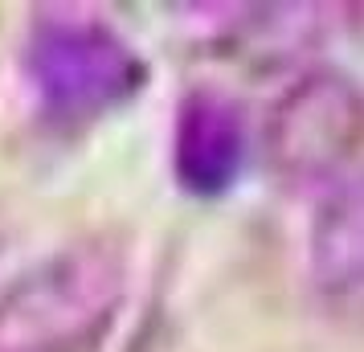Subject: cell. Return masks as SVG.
Wrapping results in <instances>:
<instances>
[{
  "label": "cell",
  "mask_w": 364,
  "mask_h": 352,
  "mask_svg": "<svg viewBox=\"0 0 364 352\" xmlns=\"http://www.w3.org/2000/svg\"><path fill=\"white\" fill-rule=\"evenodd\" d=\"M132 291L119 234H86L0 291V352H102Z\"/></svg>",
  "instance_id": "cell-1"
},
{
  "label": "cell",
  "mask_w": 364,
  "mask_h": 352,
  "mask_svg": "<svg viewBox=\"0 0 364 352\" xmlns=\"http://www.w3.org/2000/svg\"><path fill=\"white\" fill-rule=\"evenodd\" d=\"M21 70L37 115L58 132H78L115 115L148 86L144 53L107 21L78 13L33 17Z\"/></svg>",
  "instance_id": "cell-2"
},
{
  "label": "cell",
  "mask_w": 364,
  "mask_h": 352,
  "mask_svg": "<svg viewBox=\"0 0 364 352\" xmlns=\"http://www.w3.org/2000/svg\"><path fill=\"white\" fill-rule=\"evenodd\" d=\"M364 151V86L344 70H307L262 123L266 168L287 185H336Z\"/></svg>",
  "instance_id": "cell-3"
},
{
  "label": "cell",
  "mask_w": 364,
  "mask_h": 352,
  "mask_svg": "<svg viewBox=\"0 0 364 352\" xmlns=\"http://www.w3.org/2000/svg\"><path fill=\"white\" fill-rule=\"evenodd\" d=\"M250 156V119L225 90H188L172 127V172L188 197H225Z\"/></svg>",
  "instance_id": "cell-4"
},
{
  "label": "cell",
  "mask_w": 364,
  "mask_h": 352,
  "mask_svg": "<svg viewBox=\"0 0 364 352\" xmlns=\"http://www.w3.org/2000/svg\"><path fill=\"white\" fill-rule=\"evenodd\" d=\"M307 274L323 303L364 311V168L323 188L307 230Z\"/></svg>",
  "instance_id": "cell-5"
}]
</instances>
